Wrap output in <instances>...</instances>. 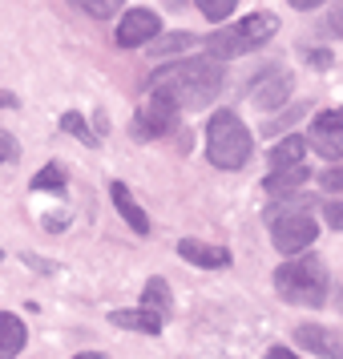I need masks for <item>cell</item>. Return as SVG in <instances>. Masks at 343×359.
Segmentation results:
<instances>
[{
	"label": "cell",
	"instance_id": "obj_1",
	"mask_svg": "<svg viewBox=\"0 0 343 359\" xmlns=\"http://www.w3.org/2000/svg\"><path fill=\"white\" fill-rule=\"evenodd\" d=\"M149 89H158L166 97L182 105V109H198V105H210L222 89V69L214 57H190L178 65H166L154 73Z\"/></svg>",
	"mask_w": 343,
	"mask_h": 359
},
{
	"label": "cell",
	"instance_id": "obj_2",
	"mask_svg": "<svg viewBox=\"0 0 343 359\" xmlns=\"http://www.w3.org/2000/svg\"><path fill=\"white\" fill-rule=\"evenodd\" d=\"M275 287L278 294L287 299V303H299V307H319L327 299V287H331V278H327V266L315 255H299V259L283 262L275 271Z\"/></svg>",
	"mask_w": 343,
	"mask_h": 359
},
{
	"label": "cell",
	"instance_id": "obj_3",
	"mask_svg": "<svg viewBox=\"0 0 343 359\" xmlns=\"http://www.w3.org/2000/svg\"><path fill=\"white\" fill-rule=\"evenodd\" d=\"M206 158H210L218 170H238L250 158V130L243 126V117L230 114V109H218L206 126Z\"/></svg>",
	"mask_w": 343,
	"mask_h": 359
},
{
	"label": "cell",
	"instance_id": "obj_4",
	"mask_svg": "<svg viewBox=\"0 0 343 359\" xmlns=\"http://www.w3.org/2000/svg\"><path fill=\"white\" fill-rule=\"evenodd\" d=\"M275 33H278V17H271V13H250V17L234 20L230 29H218L206 41V49H210L214 61H227V57H243V53L262 49Z\"/></svg>",
	"mask_w": 343,
	"mask_h": 359
},
{
	"label": "cell",
	"instance_id": "obj_5",
	"mask_svg": "<svg viewBox=\"0 0 343 359\" xmlns=\"http://www.w3.org/2000/svg\"><path fill=\"white\" fill-rule=\"evenodd\" d=\"M267 222H271V243L283 250V255H299V250H307L311 243H315V234H319V226H315V218H311L307 210H271L267 214Z\"/></svg>",
	"mask_w": 343,
	"mask_h": 359
},
{
	"label": "cell",
	"instance_id": "obj_6",
	"mask_svg": "<svg viewBox=\"0 0 343 359\" xmlns=\"http://www.w3.org/2000/svg\"><path fill=\"white\" fill-rule=\"evenodd\" d=\"M174 126H178V105L166 97V93H158V89H149V101L133 114V121H130L133 137H142V142L166 137V133H174Z\"/></svg>",
	"mask_w": 343,
	"mask_h": 359
},
{
	"label": "cell",
	"instance_id": "obj_7",
	"mask_svg": "<svg viewBox=\"0 0 343 359\" xmlns=\"http://www.w3.org/2000/svg\"><path fill=\"white\" fill-rule=\"evenodd\" d=\"M311 146L319 158L327 162H339L343 158V109H323V114L311 121Z\"/></svg>",
	"mask_w": 343,
	"mask_h": 359
},
{
	"label": "cell",
	"instance_id": "obj_8",
	"mask_svg": "<svg viewBox=\"0 0 343 359\" xmlns=\"http://www.w3.org/2000/svg\"><path fill=\"white\" fill-rule=\"evenodd\" d=\"M158 33H162L158 13H154V8H133V13H126L121 25H117V45H121V49H133V45L154 41Z\"/></svg>",
	"mask_w": 343,
	"mask_h": 359
},
{
	"label": "cell",
	"instance_id": "obj_9",
	"mask_svg": "<svg viewBox=\"0 0 343 359\" xmlns=\"http://www.w3.org/2000/svg\"><path fill=\"white\" fill-rule=\"evenodd\" d=\"M295 343H299V347H307V351H315V355L343 359V339L335 335V331H327V327H315V323L295 327Z\"/></svg>",
	"mask_w": 343,
	"mask_h": 359
},
{
	"label": "cell",
	"instance_id": "obj_10",
	"mask_svg": "<svg viewBox=\"0 0 343 359\" xmlns=\"http://www.w3.org/2000/svg\"><path fill=\"white\" fill-rule=\"evenodd\" d=\"M291 77L287 73H271V77H262L255 89H250V101L259 105V109H283L287 97H291Z\"/></svg>",
	"mask_w": 343,
	"mask_h": 359
},
{
	"label": "cell",
	"instance_id": "obj_11",
	"mask_svg": "<svg viewBox=\"0 0 343 359\" xmlns=\"http://www.w3.org/2000/svg\"><path fill=\"white\" fill-rule=\"evenodd\" d=\"M178 255L186 262H194V266H210V271H218V266H227L230 262L227 246H206V243H198V238H182Z\"/></svg>",
	"mask_w": 343,
	"mask_h": 359
},
{
	"label": "cell",
	"instance_id": "obj_12",
	"mask_svg": "<svg viewBox=\"0 0 343 359\" xmlns=\"http://www.w3.org/2000/svg\"><path fill=\"white\" fill-rule=\"evenodd\" d=\"M109 323L121 327V331H142V335H158L162 331V315H154L146 307H133V311H114Z\"/></svg>",
	"mask_w": 343,
	"mask_h": 359
},
{
	"label": "cell",
	"instance_id": "obj_13",
	"mask_svg": "<svg viewBox=\"0 0 343 359\" xmlns=\"http://www.w3.org/2000/svg\"><path fill=\"white\" fill-rule=\"evenodd\" d=\"M109 194H114L117 214H121V218H126V222H130L133 230H137V234H149V218H146V210H142V206L133 202V194L126 190V186H121V182H114V186H109Z\"/></svg>",
	"mask_w": 343,
	"mask_h": 359
},
{
	"label": "cell",
	"instance_id": "obj_14",
	"mask_svg": "<svg viewBox=\"0 0 343 359\" xmlns=\"http://www.w3.org/2000/svg\"><path fill=\"white\" fill-rule=\"evenodd\" d=\"M20 347H25V323L13 311H0V359L20 355Z\"/></svg>",
	"mask_w": 343,
	"mask_h": 359
},
{
	"label": "cell",
	"instance_id": "obj_15",
	"mask_svg": "<svg viewBox=\"0 0 343 359\" xmlns=\"http://www.w3.org/2000/svg\"><path fill=\"white\" fill-rule=\"evenodd\" d=\"M307 165L299 162V165H283V170H275V174H271V178L262 182V190H267V194H291V190H299V186H303V182H307Z\"/></svg>",
	"mask_w": 343,
	"mask_h": 359
},
{
	"label": "cell",
	"instance_id": "obj_16",
	"mask_svg": "<svg viewBox=\"0 0 343 359\" xmlns=\"http://www.w3.org/2000/svg\"><path fill=\"white\" fill-rule=\"evenodd\" d=\"M303 149H307V142H303L299 133H291V137H283V142L271 149V165H275V170H283V165H299L303 162Z\"/></svg>",
	"mask_w": 343,
	"mask_h": 359
},
{
	"label": "cell",
	"instance_id": "obj_17",
	"mask_svg": "<svg viewBox=\"0 0 343 359\" xmlns=\"http://www.w3.org/2000/svg\"><path fill=\"white\" fill-rule=\"evenodd\" d=\"M142 307L154 311V315H170V287H166V278H149L146 291H142Z\"/></svg>",
	"mask_w": 343,
	"mask_h": 359
},
{
	"label": "cell",
	"instance_id": "obj_18",
	"mask_svg": "<svg viewBox=\"0 0 343 359\" xmlns=\"http://www.w3.org/2000/svg\"><path fill=\"white\" fill-rule=\"evenodd\" d=\"M61 130L73 133V137H77V142H85V146H97V133L85 126L81 114H65V117H61Z\"/></svg>",
	"mask_w": 343,
	"mask_h": 359
},
{
	"label": "cell",
	"instance_id": "obj_19",
	"mask_svg": "<svg viewBox=\"0 0 343 359\" xmlns=\"http://www.w3.org/2000/svg\"><path fill=\"white\" fill-rule=\"evenodd\" d=\"M194 4H198V13H202L206 20H227L238 0H194Z\"/></svg>",
	"mask_w": 343,
	"mask_h": 359
},
{
	"label": "cell",
	"instance_id": "obj_20",
	"mask_svg": "<svg viewBox=\"0 0 343 359\" xmlns=\"http://www.w3.org/2000/svg\"><path fill=\"white\" fill-rule=\"evenodd\" d=\"M77 4H81V8L89 13V17L109 20L114 13H121V4H126V0H77Z\"/></svg>",
	"mask_w": 343,
	"mask_h": 359
},
{
	"label": "cell",
	"instance_id": "obj_21",
	"mask_svg": "<svg viewBox=\"0 0 343 359\" xmlns=\"http://www.w3.org/2000/svg\"><path fill=\"white\" fill-rule=\"evenodd\" d=\"M61 186H65V174H61V165H57V162H49L33 178V190H61Z\"/></svg>",
	"mask_w": 343,
	"mask_h": 359
},
{
	"label": "cell",
	"instance_id": "obj_22",
	"mask_svg": "<svg viewBox=\"0 0 343 359\" xmlns=\"http://www.w3.org/2000/svg\"><path fill=\"white\" fill-rule=\"evenodd\" d=\"M186 45H194V36L190 33H170L162 45H154V53H182Z\"/></svg>",
	"mask_w": 343,
	"mask_h": 359
},
{
	"label": "cell",
	"instance_id": "obj_23",
	"mask_svg": "<svg viewBox=\"0 0 343 359\" xmlns=\"http://www.w3.org/2000/svg\"><path fill=\"white\" fill-rule=\"evenodd\" d=\"M323 218L331 230H343V198H335V202H327L323 206Z\"/></svg>",
	"mask_w": 343,
	"mask_h": 359
},
{
	"label": "cell",
	"instance_id": "obj_24",
	"mask_svg": "<svg viewBox=\"0 0 343 359\" xmlns=\"http://www.w3.org/2000/svg\"><path fill=\"white\" fill-rule=\"evenodd\" d=\"M8 158H17V137H13V133H4V130H0V165L8 162Z\"/></svg>",
	"mask_w": 343,
	"mask_h": 359
},
{
	"label": "cell",
	"instance_id": "obj_25",
	"mask_svg": "<svg viewBox=\"0 0 343 359\" xmlns=\"http://www.w3.org/2000/svg\"><path fill=\"white\" fill-rule=\"evenodd\" d=\"M319 182H323V190H339L343 194V170H327V174H319Z\"/></svg>",
	"mask_w": 343,
	"mask_h": 359
},
{
	"label": "cell",
	"instance_id": "obj_26",
	"mask_svg": "<svg viewBox=\"0 0 343 359\" xmlns=\"http://www.w3.org/2000/svg\"><path fill=\"white\" fill-rule=\"evenodd\" d=\"M327 25H331V33H339L343 36V0L331 8V17H327Z\"/></svg>",
	"mask_w": 343,
	"mask_h": 359
},
{
	"label": "cell",
	"instance_id": "obj_27",
	"mask_svg": "<svg viewBox=\"0 0 343 359\" xmlns=\"http://www.w3.org/2000/svg\"><path fill=\"white\" fill-rule=\"evenodd\" d=\"M267 359H295V351H291V347H271Z\"/></svg>",
	"mask_w": 343,
	"mask_h": 359
},
{
	"label": "cell",
	"instance_id": "obj_28",
	"mask_svg": "<svg viewBox=\"0 0 343 359\" xmlns=\"http://www.w3.org/2000/svg\"><path fill=\"white\" fill-rule=\"evenodd\" d=\"M295 8H319V4H323V0H291Z\"/></svg>",
	"mask_w": 343,
	"mask_h": 359
},
{
	"label": "cell",
	"instance_id": "obj_29",
	"mask_svg": "<svg viewBox=\"0 0 343 359\" xmlns=\"http://www.w3.org/2000/svg\"><path fill=\"white\" fill-rule=\"evenodd\" d=\"M73 359H105V355H97V351H85V355H73Z\"/></svg>",
	"mask_w": 343,
	"mask_h": 359
},
{
	"label": "cell",
	"instance_id": "obj_30",
	"mask_svg": "<svg viewBox=\"0 0 343 359\" xmlns=\"http://www.w3.org/2000/svg\"><path fill=\"white\" fill-rule=\"evenodd\" d=\"M0 259H4V250H0Z\"/></svg>",
	"mask_w": 343,
	"mask_h": 359
},
{
	"label": "cell",
	"instance_id": "obj_31",
	"mask_svg": "<svg viewBox=\"0 0 343 359\" xmlns=\"http://www.w3.org/2000/svg\"><path fill=\"white\" fill-rule=\"evenodd\" d=\"M0 101H4V97H0Z\"/></svg>",
	"mask_w": 343,
	"mask_h": 359
}]
</instances>
